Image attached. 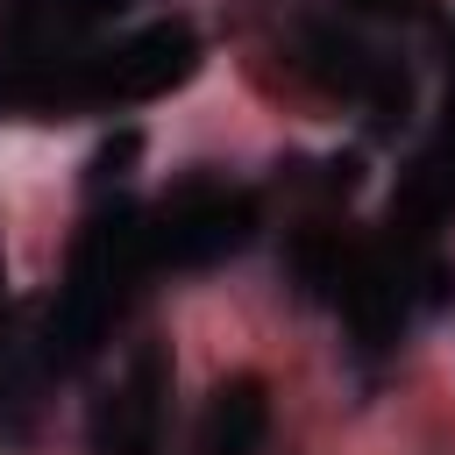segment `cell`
I'll use <instances>...</instances> for the list:
<instances>
[{
	"instance_id": "6da1fadb",
	"label": "cell",
	"mask_w": 455,
	"mask_h": 455,
	"mask_svg": "<svg viewBox=\"0 0 455 455\" xmlns=\"http://www.w3.org/2000/svg\"><path fill=\"white\" fill-rule=\"evenodd\" d=\"M199 71V36L185 21H142L135 36H121L100 57L71 64V107H135V100H164L171 85H185Z\"/></svg>"
},
{
	"instance_id": "7a4b0ae2",
	"label": "cell",
	"mask_w": 455,
	"mask_h": 455,
	"mask_svg": "<svg viewBox=\"0 0 455 455\" xmlns=\"http://www.w3.org/2000/svg\"><path fill=\"white\" fill-rule=\"evenodd\" d=\"M142 235H149V263L199 270V263L235 256L256 235V199L235 192V185H185L142 220Z\"/></svg>"
},
{
	"instance_id": "3957f363",
	"label": "cell",
	"mask_w": 455,
	"mask_h": 455,
	"mask_svg": "<svg viewBox=\"0 0 455 455\" xmlns=\"http://www.w3.org/2000/svg\"><path fill=\"white\" fill-rule=\"evenodd\" d=\"M171 412V363L164 348H135L121 384L92 405V455H156Z\"/></svg>"
},
{
	"instance_id": "277c9868",
	"label": "cell",
	"mask_w": 455,
	"mask_h": 455,
	"mask_svg": "<svg viewBox=\"0 0 455 455\" xmlns=\"http://www.w3.org/2000/svg\"><path fill=\"white\" fill-rule=\"evenodd\" d=\"M270 434V398L256 377H228L206 405V427H199V455H256Z\"/></svg>"
},
{
	"instance_id": "5b68a950",
	"label": "cell",
	"mask_w": 455,
	"mask_h": 455,
	"mask_svg": "<svg viewBox=\"0 0 455 455\" xmlns=\"http://www.w3.org/2000/svg\"><path fill=\"white\" fill-rule=\"evenodd\" d=\"M341 7L363 21H427L434 14V0H341Z\"/></svg>"
},
{
	"instance_id": "8992f818",
	"label": "cell",
	"mask_w": 455,
	"mask_h": 455,
	"mask_svg": "<svg viewBox=\"0 0 455 455\" xmlns=\"http://www.w3.org/2000/svg\"><path fill=\"white\" fill-rule=\"evenodd\" d=\"M448 135H455V57H448Z\"/></svg>"
}]
</instances>
